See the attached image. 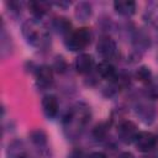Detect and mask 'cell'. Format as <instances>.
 I'll return each instance as SVG.
<instances>
[{"label": "cell", "instance_id": "16", "mask_svg": "<svg viewBox=\"0 0 158 158\" xmlns=\"http://www.w3.org/2000/svg\"><path fill=\"white\" fill-rule=\"evenodd\" d=\"M135 77H136V79H137L138 81H141V83H143V84H149L151 80H152V72H151V69H149L148 67L142 65V67H139V68L136 70Z\"/></svg>", "mask_w": 158, "mask_h": 158}, {"label": "cell", "instance_id": "17", "mask_svg": "<svg viewBox=\"0 0 158 158\" xmlns=\"http://www.w3.org/2000/svg\"><path fill=\"white\" fill-rule=\"evenodd\" d=\"M91 15V6L88 2H80L75 9V16L80 21H85Z\"/></svg>", "mask_w": 158, "mask_h": 158}, {"label": "cell", "instance_id": "4", "mask_svg": "<svg viewBox=\"0 0 158 158\" xmlns=\"http://www.w3.org/2000/svg\"><path fill=\"white\" fill-rule=\"evenodd\" d=\"M138 128H137V125L133 122V121H130V120H126V121H122L118 127H117V136H118V139L125 143V144H131V143H135V139L138 135Z\"/></svg>", "mask_w": 158, "mask_h": 158}, {"label": "cell", "instance_id": "11", "mask_svg": "<svg viewBox=\"0 0 158 158\" xmlns=\"http://www.w3.org/2000/svg\"><path fill=\"white\" fill-rule=\"evenodd\" d=\"M96 73L99 77H101L102 79H106V80L114 81L115 79H117V72H116L115 67L110 62H106V60L100 62L96 65Z\"/></svg>", "mask_w": 158, "mask_h": 158}, {"label": "cell", "instance_id": "15", "mask_svg": "<svg viewBox=\"0 0 158 158\" xmlns=\"http://www.w3.org/2000/svg\"><path fill=\"white\" fill-rule=\"evenodd\" d=\"M28 6H30V9H31V12H32L37 19H40L41 16H43V15L47 12L49 4H48V2H43V1H32V2L28 4Z\"/></svg>", "mask_w": 158, "mask_h": 158}, {"label": "cell", "instance_id": "20", "mask_svg": "<svg viewBox=\"0 0 158 158\" xmlns=\"http://www.w3.org/2000/svg\"><path fill=\"white\" fill-rule=\"evenodd\" d=\"M147 94L152 99H158V84L149 83L148 84V88H147Z\"/></svg>", "mask_w": 158, "mask_h": 158}, {"label": "cell", "instance_id": "21", "mask_svg": "<svg viewBox=\"0 0 158 158\" xmlns=\"http://www.w3.org/2000/svg\"><path fill=\"white\" fill-rule=\"evenodd\" d=\"M67 158H84V156H83V152H81L80 149H73V151L68 154Z\"/></svg>", "mask_w": 158, "mask_h": 158}, {"label": "cell", "instance_id": "22", "mask_svg": "<svg viewBox=\"0 0 158 158\" xmlns=\"http://www.w3.org/2000/svg\"><path fill=\"white\" fill-rule=\"evenodd\" d=\"M86 158H107L104 153H101V152H93V153H90Z\"/></svg>", "mask_w": 158, "mask_h": 158}, {"label": "cell", "instance_id": "9", "mask_svg": "<svg viewBox=\"0 0 158 158\" xmlns=\"http://www.w3.org/2000/svg\"><path fill=\"white\" fill-rule=\"evenodd\" d=\"M94 65H95V62H94V58H93L91 54L81 53V54H79L75 58L74 67H75V70L79 74H88V73H90L93 70Z\"/></svg>", "mask_w": 158, "mask_h": 158}, {"label": "cell", "instance_id": "19", "mask_svg": "<svg viewBox=\"0 0 158 158\" xmlns=\"http://www.w3.org/2000/svg\"><path fill=\"white\" fill-rule=\"evenodd\" d=\"M68 65H67L65 59L62 56H57L54 59V63H53V69H56V72H58V73H64Z\"/></svg>", "mask_w": 158, "mask_h": 158}, {"label": "cell", "instance_id": "10", "mask_svg": "<svg viewBox=\"0 0 158 158\" xmlns=\"http://www.w3.org/2000/svg\"><path fill=\"white\" fill-rule=\"evenodd\" d=\"M7 158H33L22 141H14L7 147Z\"/></svg>", "mask_w": 158, "mask_h": 158}, {"label": "cell", "instance_id": "12", "mask_svg": "<svg viewBox=\"0 0 158 158\" xmlns=\"http://www.w3.org/2000/svg\"><path fill=\"white\" fill-rule=\"evenodd\" d=\"M114 9L122 16H131L136 12V2L131 0H120L114 2Z\"/></svg>", "mask_w": 158, "mask_h": 158}, {"label": "cell", "instance_id": "14", "mask_svg": "<svg viewBox=\"0 0 158 158\" xmlns=\"http://www.w3.org/2000/svg\"><path fill=\"white\" fill-rule=\"evenodd\" d=\"M53 27L57 30L58 33H62V35H64L65 37L73 31V30H70V28H72V25H70L69 20L65 19V17H57V19H54V21H53Z\"/></svg>", "mask_w": 158, "mask_h": 158}, {"label": "cell", "instance_id": "8", "mask_svg": "<svg viewBox=\"0 0 158 158\" xmlns=\"http://www.w3.org/2000/svg\"><path fill=\"white\" fill-rule=\"evenodd\" d=\"M41 106H42V111L46 117L48 118H54L58 114L59 110V104H58V99L54 95H44L41 100Z\"/></svg>", "mask_w": 158, "mask_h": 158}, {"label": "cell", "instance_id": "3", "mask_svg": "<svg viewBox=\"0 0 158 158\" xmlns=\"http://www.w3.org/2000/svg\"><path fill=\"white\" fill-rule=\"evenodd\" d=\"M91 42V31L88 27H80L73 30L64 40V44L72 52H79L85 49Z\"/></svg>", "mask_w": 158, "mask_h": 158}, {"label": "cell", "instance_id": "2", "mask_svg": "<svg viewBox=\"0 0 158 158\" xmlns=\"http://www.w3.org/2000/svg\"><path fill=\"white\" fill-rule=\"evenodd\" d=\"M22 35L26 41L35 47H42L48 42V32L38 19L27 20L22 25Z\"/></svg>", "mask_w": 158, "mask_h": 158}, {"label": "cell", "instance_id": "13", "mask_svg": "<svg viewBox=\"0 0 158 158\" xmlns=\"http://www.w3.org/2000/svg\"><path fill=\"white\" fill-rule=\"evenodd\" d=\"M30 139L31 142L38 147L40 149H43L44 147H47V135L43 130L41 128H37V130H33L31 131L30 133Z\"/></svg>", "mask_w": 158, "mask_h": 158}, {"label": "cell", "instance_id": "7", "mask_svg": "<svg viewBox=\"0 0 158 158\" xmlns=\"http://www.w3.org/2000/svg\"><path fill=\"white\" fill-rule=\"evenodd\" d=\"M54 74L53 68L49 65H41L36 70V84L41 89H46L53 84Z\"/></svg>", "mask_w": 158, "mask_h": 158}, {"label": "cell", "instance_id": "1", "mask_svg": "<svg viewBox=\"0 0 158 158\" xmlns=\"http://www.w3.org/2000/svg\"><path fill=\"white\" fill-rule=\"evenodd\" d=\"M90 121V109L84 104L73 106L63 118V127L68 137H77Z\"/></svg>", "mask_w": 158, "mask_h": 158}, {"label": "cell", "instance_id": "18", "mask_svg": "<svg viewBox=\"0 0 158 158\" xmlns=\"http://www.w3.org/2000/svg\"><path fill=\"white\" fill-rule=\"evenodd\" d=\"M107 131H109V125H107V122H100V123H98V125L94 127V130H93V136H94L98 141H101V139H104V138L106 137Z\"/></svg>", "mask_w": 158, "mask_h": 158}, {"label": "cell", "instance_id": "6", "mask_svg": "<svg viewBox=\"0 0 158 158\" xmlns=\"http://www.w3.org/2000/svg\"><path fill=\"white\" fill-rule=\"evenodd\" d=\"M96 51L107 62V60L114 59L116 57V54H117V46H116V42L111 37L102 36L99 40L98 44H96Z\"/></svg>", "mask_w": 158, "mask_h": 158}, {"label": "cell", "instance_id": "23", "mask_svg": "<svg viewBox=\"0 0 158 158\" xmlns=\"http://www.w3.org/2000/svg\"><path fill=\"white\" fill-rule=\"evenodd\" d=\"M117 158H135V156L131 152H122Z\"/></svg>", "mask_w": 158, "mask_h": 158}, {"label": "cell", "instance_id": "5", "mask_svg": "<svg viewBox=\"0 0 158 158\" xmlns=\"http://www.w3.org/2000/svg\"><path fill=\"white\" fill-rule=\"evenodd\" d=\"M135 146H136L137 151H139L142 153L152 152L157 146V136L148 131L138 132V135L135 139Z\"/></svg>", "mask_w": 158, "mask_h": 158}]
</instances>
